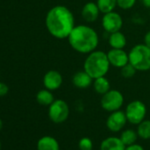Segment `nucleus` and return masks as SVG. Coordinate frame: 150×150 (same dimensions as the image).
I'll list each match as a JSON object with an SVG mask.
<instances>
[{
  "label": "nucleus",
  "mask_w": 150,
  "mask_h": 150,
  "mask_svg": "<svg viewBox=\"0 0 150 150\" xmlns=\"http://www.w3.org/2000/svg\"><path fill=\"white\" fill-rule=\"evenodd\" d=\"M45 24L52 36L57 39H65L75 27L74 16L67 7L56 6L48 12Z\"/></svg>",
  "instance_id": "1"
},
{
  "label": "nucleus",
  "mask_w": 150,
  "mask_h": 150,
  "mask_svg": "<svg viewBox=\"0 0 150 150\" xmlns=\"http://www.w3.org/2000/svg\"><path fill=\"white\" fill-rule=\"evenodd\" d=\"M67 39L70 46L81 54H89L96 50L99 43L98 34L87 25L75 26Z\"/></svg>",
  "instance_id": "2"
},
{
  "label": "nucleus",
  "mask_w": 150,
  "mask_h": 150,
  "mask_svg": "<svg viewBox=\"0 0 150 150\" xmlns=\"http://www.w3.org/2000/svg\"><path fill=\"white\" fill-rule=\"evenodd\" d=\"M110 64L107 53L103 50H94L88 54L84 61V71L93 79L105 76L109 71Z\"/></svg>",
  "instance_id": "3"
},
{
  "label": "nucleus",
  "mask_w": 150,
  "mask_h": 150,
  "mask_svg": "<svg viewBox=\"0 0 150 150\" xmlns=\"http://www.w3.org/2000/svg\"><path fill=\"white\" fill-rule=\"evenodd\" d=\"M129 63L137 70L146 71L150 70V48L145 43L133 46L128 53Z\"/></svg>",
  "instance_id": "4"
},
{
  "label": "nucleus",
  "mask_w": 150,
  "mask_h": 150,
  "mask_svg": "<svg viewBox=\"0 0 150 150\" xmlns=\"http://www.w3.org/2000/svg\"><path fill=\"white\" fill-rule=\"evenodd\" d=\"M127 121L132 125H139L145 119L146 115V107L139 100H134L128 103L125 110Z\"/></svg>",
  "instance_id": "5"
},
{
  "label": "nucleus",
  "mask_w": 150,
  "mask_h": 150,
  "mask_svg": "<svg viewBox=\"0 0 150 150\" xmlns=\"http://www.w3.org/2000/svg\"><path fill=\"white\" fill-rule=\"evenodd\" d=\"M124 104V96L122 93L116 89H110L106 94L102 96L101 106L102 108L108 111L113 112L121 109Z\"/></svg>",
  "instance_id": "6"
},
{
  "label": "nucleus",
  "mask_w": 150,
  "mask_h": 150,
  "mask_svg": "<svg viewBox=\"0 0 150 150\" xmlns=\"http://www.w3.org/2000/svg\"><path fill=\"white\" fill-rule=\"evenodd\" d=\"M70 109L66 102L61 99L55 100L49 107V117L56 124H61L67 120Z\"/></svg>",
  "instance_id": "7"
},
{
  "label": "nucleus",
  "mask_w": 150,
  "mask_h": 150,
  "mask_svg": "<svg viewBox=\"0 0 150 150\" xmlns=\"http://www.w3.org/2000/svg\"><path fill=\"white\" fill-rule=\"evenodd\" d=\"M102 26L106 32L112 34L120 31V29L123 27V19L119 13L113 11L105 13L103 16Z\"/></svg>",
  "instance_id": "8"
},
{
  "label": "nucleus",
  "mask_w": 150,
  "mask_h": 150,
  "mask_svg": "<svg viewBox=\"0 0 150 150\" xmlns=\"http://www.w3.org/2000/svg\"><path fill=\"white\" fill-rule=\"evenodd\" d=\"M127 122L128 121H127L125 111L118 110L110 112V116L107 117V120H106V126L110 132H118L125 126Z\"/></svg>",
  "instance_id": "9"
},
{
  "label": "nucleus",
  "mask_w": 150,
  "mask_h": 150,
  "mask_svg": "<svg viewBox=\"0 0 150 150\" xmlns=\"http://www.w3.org/2000/svg\"><path fill=\"white\" fill-rule=\"evenodd\" d=\"M109 62L110 65L116 68H122L124 65L129 63L128 53H126L123 49H112L107 53Z\"/></svg>",
  "instance_id": "10"
},
{
  "label": "nucleus",
  "mask_w": 150,
  "mask_h": 150,
  "mask_svg": "<svg viewBox=\"0 0 150 150\" xmlns=\"http://www.w3.org/2000/svg\"><path fill=\"white\" fill-rule=\"evenodd\" d=\"M63 83V77L59 71L56 70H50L44 74L43 85L46 89L50 91L58 89Z\"/></svg>",
  "instance_id": "11"
},
{
  "label": "nucleus",
  "mask_w": 150,
  "mask_h": 150,
  "mask_svg": "<svg viewBox=\"0 0 150 150\" xmlns=\"http://www.w3.org/2000/svg\"><path fill=\"white\" fill-rule=\"evenodd\" d=\"M93 80L94 79L84 70L75 72L71 79L74 87L80 89H85L89 88L93 84Z\"/></svg>",
  "instance_id": "12"
},
{
  "label": "nucleus",
  "mask_w": 150,
  "mask_h": 150,
  "mask_svg": "<svg viewBox=\"0 0 150 150\" xmlns=\"http://www.w3.org/2000/svg\"><path fill=\"white\" fill-rule=\"evenodd\" d=\"M100 10L96 5V3L88 2L84 5L81 10V16L84 21L88 22H95L100 14Z\"/></svg>",
  "instance_id": "13"
},
{
  "label": "nucleus",
  "mask_w": 150,
  "mask_h": 150,
  "mask_svg": "<svg viewBox=\"0 0 150 150\" xmlns=\"http://www.w3.org/2000/svg\"><path fill=\"white\" fill-rule=\"evenodd\" d=\"M125 145L122 142L120 138L108 137L104 139L100 146V150H125Z\"/></svg>",
  "instance_id": "14"
},
{
  "label": "nucleus",
  "mask_w": 150,
  "mask_h": 150,
  "mask_svg": "<svg viewBox=\"0 0 150 150\" xmlns=\"http://www.w3.org/2000/svg\"><path fill=\"white\" fill-rule=\"evenodd\" d=\"M37 150H60L58 141L51 136H43L37 142Z\"/></svg>",
  "instance_id": "15"
},
{
  "label": "nucleus",
  "mask_w": 150,
  "mask_h": 150,
  "mask_svg": "<svg viewBox=\"0 0 150 150\" xmlns=\"http://www.w3.org/2000/svg\"><path fill=\"white\" fill-rule=\"evenodd\" d=\"M109 43L112 49H124L126 45V37L120 31L110 34Z\"/></svg>",
  "instance_id": "16"
},
{
  "label": "nucleus",
  "mask_w": 150,
  "mask_h": 150,
  "mask_svg": "<svg viewBox=\"0 0 150 150\" xmlns=\"http://www.w3.org/2000/svg\"><path fill=\"white\" fill-rule=\"evenodd\" d=\"M93 87H94L95 91L101 96L106 94L109 90H110V81L105 78V76L94 79Z\"/></svg>",
  "instance_id": "17"
},
{
  "label": "nucleus",
  "mask_w": 150,
  "mask_h": 150,
  "mask_svg": "<svg viewBox=\"0 0 150 150\" xmlns=\"http://www.w3.org/2000/svg\"><path fill=\"white\" fill-rule=\"evenodd\" d=\"M36 101L39 104L43 106H50L54 101V96L49 89L40 90L36 95Z\"/></svg>",
  "instance_id": "18"
},
{
  "label": "nucleus",
  "mask_w": 150,
  "mask_h": 150,
  "mask_svg": "<svg viewBox=\"0 0 150 150\" xmlns=\"http://www.w3.org/2000/svg\"><path fill=\"white\" fill-rule=\"evenodd\" d=\"M138 137L139 136H138L137 131H134L132 129H126L122 132L119 138L126 146H130L132 144L136 143Z\"/></svg>",
  "instance_id": "19"
},
{
  "label": "nucleus",
  "mask_w": 150,
  "mask_h": 150,
  "mask_svg": "<svg viewBox=\"0 0 150 150\" xmlns=\"http://www.w3.org/2000/svg\"><path fill=\"white\" fill-rule=\"evenodd\" d=\"M96 5L100 12L103 14L113 12L117 6V0H97Z\"/></svg>",
  "instance_id": "20"
},
{
  "label": "nucleus",
  "mask_w": 150,
  "mask_h": 150,
  "mask_svg": "<svg viewBox=\"0 0 150 150\" xmlns=\"http://www.w3.org/2000/svg\"><path fill=\"white\" fill-rule=\"evenodd\" d=\"M138 136L142 139H150V120H143L138 125L137 127Z\"/></svg>",
  "instance_id": "21"
},
{
  "label": "nucleus",
  "mask_w": 150,
  "mask_h": 150,
  "mask_svg": "<svg viewBox=\"0 0 150 150\" xmlns=\"http://www.w3.org/2000/svg\"><path fill=\"white\" fill-rule=\"evenodd\" d=\"M121 69V75L122 76L125 78V79H130V78H132L134 75H135V73H136V71H137V70L130 64V63H128V64H126L125 65H124L122 68H120Z\"/></svg>",
  "instance_id": "22"
},
{
  "label": "nucleus",
  "mask_w": 150,
  "mask_h": 150,
  "mask_svg": "<svg viewBox=\"0 0 150 150\" xmlns=\"http://www.w3.org/2000/svg\"><path fill=\"white\" fill-rule=\"evenodd\" d=\"M80 150H93V141L88 137H83L78 144Z\"/></svg>",
  "instance_id": "23"
},
{
  "label": "nucleus",
  "mask_w": 150,
  "mask_h": 150,
  "mask_svg": "<svg viewBox=\"0 0 150 150\" xmlns=\"http://www.w3.org/2000/svg\"><path fill=\"white\" fill-rule=\"evenodd\" d=\"M136 0H117V6L123 10H128L134 6Z\"/></svg>",
  "instance_id": "24"
},
{
  "label": "nucleus",
  "mask_w": 150,
  "mask_h": 150,
  "mask_svg": "<svg viewBox=\"0 0 150 150\" xmlns=\"http://www.w3.org/2000/svg\"><path fill=\"white\" fill-rule=\"evenodd\" d=\"M9 91L8 86L3 82H0V96H5Z\"/></svg>",
  "instance_id": "25"
},
{
  "label": "nucleus",
  "mask_w": 150,
  "mask_h": 150,
  "mask_svg": "<svg viewBox=\"0 0 150 150\" xmlns=\"http://www.w3.org/2000/svg\"><path fill=\"white\" fill-rule=\"evenodd\" d=\"M125 150H145V149H144L143 146H140L139 144L134 143V144H132V145H130V146H126Z\"/></svg>",
  "instance_id": "26"
},
{
  "label": "nucleus",
  "mask_w": 150,
  "mask_h": 150,
  "mask_svg": "<svg viewBox=\"0 0 150 150\" xmlns=\"http://www.w3.org/2000/svg\"><path fill=\"white\" fill-rule=\"evenodd\" d=\"M144 43H145L148 48H150V30L145 35V37H144Z\"/></svg>",
  "instance_id": "27"
},
{
  "label": "nucleus",
  "mask_w": 150,
  "mask_h": 150,
  "mask_svg": "<svg viewBox=\"0 0 150 150\" xmlns=\"http://www.w3.org/2000/svg\"><path fill=\"white\" fill-rule=\"evenodd\" d=\"M139 1L145 7L150 8V0H139Z\"/></svg>",
  "instance_id": "28"
},
{
  "label": "nucleus",
  "mask_w": 150,
  "mask_h": 150,
  "mask_svg": "<svg viewBox=\"0 0 150 150\" xmlns=\"http://www.w3.org/2000/svg\"><path fill=\"white\" fill-rule=\"evenodd\" d=\"M2 127H3V122H2V120H1V119H0V131H1Z\"/></svg>",
  "instance_id": "29"
},
{
  "label": "nucleus",
  "mask_w": 150,
  "mask_h": 150,
  "mask_svg": "<svg viewBox=\"0 0 150 150\" xmlns=\"http://www.w3.org/2000/svg\"><path fill=\"white\" fill-rule=\"evenodd\" d=\"M0 149H1V141H0Z\"/></svg>",
  "instance_id": "30"
}]
</instances>
